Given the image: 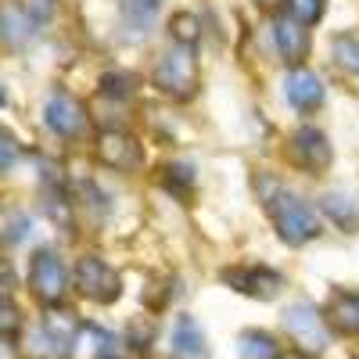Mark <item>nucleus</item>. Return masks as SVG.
I'll return each instance as SVG.
<instances>
[{
  "label": "nucleus",
  "instance_id": "1a4fd4ad",
  "mask_svg": "<svg viewBox=\"0 0 359 359\" xmlns=\"http://www.w3.org/2000/svg\"><path fill=\"white\" fill-rule=\"evenodd\" d=\"M291 144H294V158L309 172H320V169L331 165V144H327V137L316 126H302L291 137Z\"/></svg>",
  "mask_w": 359,
  "mask_h": 359
},
{
  "label": "nucleus",
  "instance_id": "aec40b11",
  "mask_svg": "<svg viewBox=\"0 0 359 359\" xmlns=\"http://www.w3.org/2000/svg\"><path fill=\"white\" fill-rule=\"evenodd\" d=\"M169 33H172V40H176L180 47H194V43H198V36H201V29H198V18L184 11V15H172Z\"/></svg>",
  "mask_w": 359,
  "mask_h": 359
},
{
  "label": "nucleus",
  "instance_id": "7ed1b4c3",
  "mask_svg": "<svg viewBox=\"0 0 359 359\" xmlns=\"http://www.w3.org/2000/svg\"><path fill=\"white\" fill-rule=\"evenodd\" d=\"M29 287L40 298L43 306H57L69 291V269L62 262L54 248H40L33 252V262H29Z\"/></svg>",
  "mask_w": 359,
  "mask_h": 359
},
{
  "label": "nucleus",
  "instance_id": "9b49d317",
  "mask_svg": "<svg viewBox=\"0 0 359 359\" xmlns=\"http://www.w3.org/2000/svg\"><path fill=\"white\" fill-rule=\"evenodd\" d=\"M284 94H287V101H291L298 111H313V108H320V101H323V83H320L313 72H306V69H294V72L284 79Z\"/></svg>",
  "mask_w": 359,
  "mask_h": 359
},
{
  "label": "nucleus",
  "instance_id": "423d86ee",
  "mask_svg": "<svg viewBox=\"0 0 359 359\" xmlns=\"http://www.w3.org/2000/svg\"><path fill=\"white\" fill-rule=\"evenodd\" d=\"M43 123L65 140H76L86 130V111L72 94H50L43 104Z\"/></svg>",
  "mask_w": 359,
  "mask_h": 359
},
{
  "label": "nucleus",
  "instance_id": "9d476101",
  "mask_svg": "<svg viewBox=\"0 0 359 359\" xmlns=\"http://www.w3.org/2000/svg\"><path fill=\"white\" fill-rule=\"evenodd\" d=\"M323 316L338 334L355 338L359 334V291H334L327 309H323Z\"/></svg>",
  "mask_w": 359,
  "mask_h": 359
},
{
  "label": "nucleus",
  "instance_id": "2eb2a0df",
  "mask_svg": "<svg viewBox=\"0 0 359 359\" xmlns=\"http://www.w3.org/2000/svg\"><path fill=\"white\" fill-rule=\"evenodd\" d=\"M323 216L338 223L341 230H352L359 223V205L352 194H341V191H331V194H323Z\"/></svg>",
  "mask_w": 359,
  "mask_h": 359
},
{
  "label": "nucleus",
  "instance_id": "6e6552de",
  "mask_svg": "<svg viewBox=\"0 0 359 359\" xmlns=\"http://www.w3.org/2000/svg\"><path fill=\"white\" fill-rule=\"evenodd\" d=\"M223 280L241 291V294H252V298H273L280 291V273H273V269L266 266H245V269H226Z\"/></svg>",
  "mask_w": 359,
  "mask_h": 359
},
{
  "label": "nucleus",
  "instance_id": "f257e3e1",
  "mask_svg": "<svg viewBox=\"0 0 359 359\" xmlns=\"http://www.w3.org/2000/svg\"><path fill=\"white\" fill-rule=\"evenodd\" d=\"M259 191H262V205H266L269 219H273V230L280 233L284 245L298 248V245H309L320 237V230H323L320 216L298 194L284 191L273 180H259Z\"/></svg>",
  "mask_w": 359,
  "mask_h": 359
},
{
  "label": "nucleus",
  "instance_id": "f03ea898",
  "mask_svg": "<svg viewBox=\"0 0 359 359\" xmlns=\"http://www.w3.org/2000/svg\"><path fill=\"white\" fill-rule=\"evenodd\" d=\"M155 86L162 90L165 97H176V101L194 97L198 94V62H194V50L172 43L158 57V65H155Z\"/></svg>",
  "mask_w": 359,
  "mask_h": 359
},
{
  "label": "nucleus",
  "instance_id": "a211bd4d",
  "mask_svg": "<svg viewBox=\"0 0 359 359\" xmlns=\"http://www.w3.org/2000/svg\"><path fill=\"white\" fill-rule=\"evenodd\" d=\"M334 62H338L345 72L359 76V33H341V36H334Z\"/></svg>",
  "mask_w": 359,
  "mask_h": 359
},
{
  "label": "nucleus",
  "instance_id": "412c9836",
  "mask_svg": "<svg viewBox=\"0 0 359 359\" xmlns=\"http://www.w3.org/2000/svg\"><path fill=\"white\" fill-rule=\"evenodd\" d=\"M287 11L298 25H313L323 15V0H287Z\"/></svg>",
  "mask_w": 359,
  "mask_h": 359
},
{
  "label": "nucleus",
  "instance_id": "a878e982",
  "mask_svg": "<svg viewBox=\"0 0 359 359\" xmlns=\"http://www.w3.org/2000/svg\"><path fill=\"white\" fill-rule=\"evenodd\" d=\"M280 359H309V355H306V352H298V348H291V352H284Z\"/></svg>",
  "mask_w": 359,
  "mask_h": 359
},
{
  "label": "nucleus",
  "instance_id": "b1692460",
  "mask_svg": "<svg viewBox=\"0 0 359 359\" xmlns=\"http://www.w3.org/2000/svg\"><path fill=\"white\" fill-rule=\"evenodd\" d=\"M15 162H18V140L0 130V172H8Z\"/></svg>",
  "mask_w": 359,
  "mask_h": 359
},
{
  "label": "nucleus",
  "instance_id": "39448f33",
  "mask_svg": "<svg viewBox=\"0 0 359 359\" xmlns=\"http://www.w3.org/2000/svg\"><path fill=\"white\" fill-rule=\"evenodd\" d=\"M76 287L94 298V302H115L118 294H123V280H118V273L101 259V255H83L79 266H76Z\"/></svg>",
  "mask_w": 359,
  "mask_h": 359
},
{
  "label": "nucleus",
  "instance_id": "6ab92c4d",
  "mask_svg": "<svg viewBox=\"0 0 359 359\" xmlns=\"http://www.w3.org/2000/svg\"><path fill=\"white\" fill-rule=\"evenodd\" d=\"M0 25H4V29H0V36H4L11 47H18V43H25L29 40V29H33V22H29L25 15H18V11H0Z\"/></svg>",
  "mask_w": 359,
  "mask_h": 359
},
{
  "label": "nucleus",
  "instance_id": "f8f14e48",
  "mask_svg": "<svg viewBox=\"0 0 359 359\" xmlns=\"http://www.w3.org/2000/svg\"><path fill=\"white\" fill-rule=\"evenodd\" d=\"M273 36H277V47L284 54V62H291V65H298L309 54V33H306V25H298L291 15H284V18L273 22Z\"/></svg>",
  "mask_w": 359,
  "mask_h": 359
},
{
  "label": "nucleus",
  "instance_id": "f3484780",
  "mask_svg": "<svg viewBox=\"0 0 359 359\" xmlns=\"http://www.w3.org/2000/svg\"><path fill=\"white\" fill-rule=\"evenodd\" d=\"M237 348H241V359H280L273 334H266V331H245L237 338Z\"/></svg>",
  "mask_w": 359,
  "mask_h": 359
},
{
  "label": "nucleus",
  "instance_id": "20e7f679",
  "mask_svg": "<svg viewBox=\"0 0 359 359\" xmlns=\"http://www.w3.org/2000/svg\"><path fill=\"white\" fill-rule=\"evenodd\" d=\"M284 327H287V334L294 338L298 352H306V355H320L327 348V327H323V316L313 302H294L287 306L284 313Z\"/></svg>",
  "mask_w": 359,
  "mask_h": 359
},
{
  "label": "nucleus",
  "instance_id": "5701e85b",
  "mask_svg": "<svg viewBox=\"0 0 359 359\" xmlns=\"http://www.w3.org/2000/svg\"><path fill=\"white\" fill-rule=\"evenodd\" d=\"M57 11V0H22V15L29 22H50Z\"/></svg>",
  "mask_w": 359,
  "mask_h": 359
},
{
  "label": "nucleus",
  "instance_id": "bb28decb",
  "mask_svg": "<svg viewBox=\"0 0 359 359\" xmlns=\"http://www.w3.org/2000/svg\"><path fill=\"white\" fill-rule=\"evenodd\" d=\"M262 4H273V0H262Z\"/></svg>",
  "mask_w": 359,
  "mask_h": 359
},
{
  "label": "nucleus",
  "instance_id": "4be33fe9",
  "mask_svg": "<svg viewBox=\"0 0 359 359\" xmlns=\"http://www.w3.org/2000/svg\"><path fill=\"white\" fill-rule=\"evenodd\" d=\"M22 331V313L11 298L0 294V338H15Z\"/></svg>",
  "mask_w": 359,
  "mask_h": 359
},
{
  "label": "nucleus",
  "instance_id": "dca6fc26",
  "mask_svg": "<svg viewBox=\"0 0 359 359\" xmlns=\"http://www.w3.org/2000/svg\"><path fill=\"white\" fill-rule=\"evenodd\" d=\"M158 8H162V0H118L123 22H126V29H133V33H144V29L155 22Z\"/></svg>",
  "mask_w": 359,
  "mask_h": 359
},
{
  "label": "nucleus",
  "instance_id": "ddd939ff",
  "mask_svg": "<svg viewBox=\"0 0 359 359\" xmlns=\"http://www.w3.org/2000/svg\"><path fill=\"white\" fill-rule=\"evenodd\" d=\"M172 352L180 359H205L208 345H205V334L194 316H180L176 327H172Z\"/></svg>",
  "mask_w": 359,
  "mask_h": 359
},
{
  "label": "nucleus",
  "instance_id": "0eeeda50",
  "mask_svg": "<svg viewBox=\"0 0 359 359\" xmlns=\"http://www.w3.org/2000/svg\"><path fill=\"white\" fill-rule=\"evenodd\" d=\"M97 158L108 165V169H118V172H133L140 165V144L123 133V130H104L97 137Z\"/></svg>",
  "mask_w": 359,
  "mask_h": 359
},
{
  "label": "nucleus",
  "instance_id": "393cba45",
  "mask_svg": "<svg viewBox=\"0 0 359 359\" xmlns=\"http://www.w3.org/2000/svg\"><path fill=\"white\" fill-rule=\"evenodd\" d=\"M101 83H104V94H111V97H126L130 90H133V79L130 76H118V72L104 76Z\"/></svg>",
  "mask_w": 359,
  "mask_h": 359
},
{
  "label": "nucleus",
  "instance_id": "4468645a",
  "mask_svg": "<svg viewBox=\"0 0 359 359\" xmlns=\"http://www.w3.org/2000/svg\"><path fill=\"white\" fill-rule=\"evenodd\" d=\"M79 334V320L72 313H50L43 323V338L54 345V355H69Z\"/></svg>",
  "mask_w": 359,
  "mask_h": 359
}]
</instances>
